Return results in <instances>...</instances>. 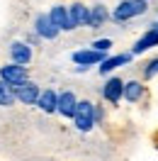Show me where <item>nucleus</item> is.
I'll return each mask as SVG.
<instances>
[{
    "label": "nucleus",
    "instance_id": "5",
    "mask_svg": "<svg viewBox=\"0 0 158 161\" xmlns=\"http://www.w3.org/2000/svg\"><path fill=\"white\" fill-rule=\"evenodd\" d=\"M153 47H158V22H153V25H151V27L134 42L131 54H134V56H141V54H146V51L153 49Z\"/></svg>",
    "mask_w": 158,
    "mask_h": 161
},
{
    "label": "nucleus",
    "instance_id": "12",
    "mask_svg": "<svg viewBox=\"0 0 158 161\" xmlns=\"http://www.w3.org/2000/svg\"><path fill=\"white\" fill-rule=\"evenodd\" d=\"M68 17L73 22V27H90V8L83 5V3H73L68 8Z\"/></svg>",
    "mask_w": 158,
    "mask_h": 161
},
{
    "label": "nucleus",
    "instance_id": "9",
    "mask_svg": "<svg viewBox=\"0 0 158 161\" xmlns=\"http://www.w3.org/2000/svg\"><path fill=\"white\" fill-rule=\"evenodd\" d=\"M15 95H17V103H22V105H37V100L41 95V88L37 83L27 80V83H22V86L15 88Z\"/></svg>",
    "mask_w": 158,
    "mask_h": 161
},
{
    "label": "nucleus",
    "instance_id": "16",
    "mask_svg": "<svg viewBox=\"0 0 158 161\" xmlns=\"http://www.w3.org/2000/svg\"><path fill=\"white\" fill-rule=\"evenodd\" d=\"M107 20H112V12L105 5H92L90 8V30H100Z\"/></svg>",
    "mask_w": 158,
    "mask_h": 161
},
{
    "label": "nucleus",
    "instance_id": "20",
    "mask_svg": "<svg viewBox=\"0 0 158 161\" xmlns=\"http://www.w3.org/2000/svg\"><path fill=\"white\" fill-rule=\"evenodd\" d=\"M105 122V110H102V105L95 103V125H102Z\"/></svg>",
    "mask_w": 158,
    "mask_h": 161
},
{
    "label": "nucleus",
    "instance_id": "7",
    "mask_svg": "<svg viewBox=\"0 0 158 161\" xmlns=\"http://www.w3.org/2000/svg\"><path fill=\"white\" fill-rule=\"evenodd\" d=\"M34 32L39 34V39H56L59 37V27H54V22L49 20V12H39L34 17Z\"/></svg>",
    "mask_w": 158,
    "mask_h": 161
},
{
    "label": "nucleus",
    "instance_id": "21",
    "mask_svg": "<svg viewBox=\"0 0 158 161\" xmlns=\"http://www.w3.org/2000/svg\"><path fill=\"white\" fill-rule=\"evenodd\" d=\"M148 3H151V0H148Z\"/></svg>",
    "mask_w": 158,
    "mask_h": 161
},
{
    "label": "nucleus",
    "instance_id": "14",
    "mask_svg": "<svg viewBox=\"0 0 158 161\" xmlns=\"http://www.w3.org/2000/svg\"><path fill=\"white\" fill-rule=\"evenodd\" d=\"M37 108L41 112H46V115H54V112H59V93L54 91V88H46V91H41L39 100H37Z\"/></svg>",
    "mask_w": 158,
    "mask_h": 161
},
{
    "label": "nucleus",
    "instance_id": "17",
    "mask_svg": "<svg viewBox=\"0 0 158 161\" xmlns=\"http://www.w3.org/2000/svg\"><path fill=\"white\" fill-rule=\"evenodd\" d=\"M17 103V95H15V88L8 86L5 80H0V108H12Z\"/></svg>",
    "mask_w": 158,
    "mask_h": 161
},
{
    "label": "nucleus",
    "instance_id": "6",
    "mask_svg": "<svg viewBox=\"0 0 158 161\" xmlns=\"http://www.w3.org/2000/svg\"><path fill=\"white\" fill-rule=\"evenodd\" d=\"M109 54H102V51H97V49H78V51H73V56L71 59L76 61L78 66H83V69H90V66H100L102 61L107 59Z\"/></svg>",
    "mask_w": 158,
    "mask_h": 161
},
{
    "label": "nucleus",
    "instance_id": "13",
    "mask_svg": "<svg viewBox=\"0 0 158 161\" xmlns=\"http://www.w3.org/2000/svg\"><path fill=\"white\" fill-rule=\"evenodd\" d=\"M10 59H12V64L27 66L32 61V47L27 42H12L10 44Z\"/></svg>",
    "mask_w": 158,
    "mask_h": 161
},
{
    "label": "nucleus",
    "instance_id": "8",
    "mask_svg": "<svg viewBox=\"0 0 158 161\" xmlns=\"http://www.w3.org/2000/svg\"><path fill=\"white\" fill-rule=\"evenodd\" d=\"M131 59H134V54H131V51H124V54L107 56V59H105V61L97 66V73H100V76H107V73H112V71L122 69V66H129V64H131Z\"/></svg>",
    "mask_w": 158,
    "mask_h": 161
},
{
    "label": "nucleus",
    "instance_id": "15",
    "mask_svg": "<svg viewBox=\"0 0 158 161\" xmlns=\"http://www.w3.org/2000/svg\"><path fill=\"white\" fill-rule=\"evenodd\" d=\"M146 93V86L141 80H124V100L127 103H139Z\"/></svg>",
    "mask_w": 158,
    "mask_h": 161
},
{
    "label": "nucleus",
    "instance_id": "1",
    "mask_svg": "<svg viewBox=\"0 0 158 161\" xmlns=\"http://www.w3.org/2000/svg\"><path fill=\"white\" fill-rule=\"evenodd\" d=\"M146 10H148V0H122L117 8L112 10V20L117 25H124V22L144 15Z\"/></svg>",
    "mask_w": 158,
    "mask_h": 161
},
{
    "label": "nucleus",
    "instance_id": "10",
    "mask_svg": "<svg viewBox=\"0 0 158 161\" xmlns=\"http://www.w3.org/2000/svg\"><path fill=\"white\" fill-rule=\"evenodd\" d=\"M49 20L54 22V27H59L61 32H73V22L68 17V8H63V5H54L49 10Z\"/></svg>",
    "mask_w": 158,
    "mask_h": 161
},
{
    "label": "nucleus",
    "instance_id": "11",
    "mask_svg": "<svg viewBox=\"0 0 158 161\" xmlns=\"http://www.w3.org/2000/svg\"><path fill=\"white\" fill-rule=\"evenodd\" d=\"M76 108H78V98H76V93H73V91H63V93H59V115H61V117L73 120Z\"/></svg>",
    "mask_w": 158,
    "mask_h": 161
},
{
    "label": "nucleus",
    "instance_id": "4",
    "mask_svg": "<svg viewBox=\"0 0 158 161\" xmlns=\"http://www.w3.org/2000/svg\"><path fill=\"white\" fill-rule=\"evenodd\" d=\"M102 98L109 103V105H119L124 100V80L119 76H109L102 86Z\"/></svg>",
    "mask_w": 158,
    "mask_h": 161
},
{
    "label": "nucleus",
    "instance_id": "3",
    "mask_svg": "<svg viewBox=\"0 0 158 161\" xmlns=\"http://www.w3.org/2000/svg\"><path fill=\"white\" fill-rule=\"evenodd\" d=\"M0 80H5L12 88L27 83V80H29L27 66H20V64H5V66H0Z\"/></svg>",
    "mask_w": 158,
    "mask_h": 161
},
{
    "label": "nucleus",
    "instance_id": "19",
    "mask_svg": "<svg viewBox=\"0 0 158 161\" xmlns=\"http://www.w3.org/2000/svg\"><path fill=\"white\" fill-rule=\"evenodd\" d=\"M90 47L97 49V51H102V54H109V49H112V39H95Z\"/></svg>",
    "mask_w": 158,
    "mask_h": 161
},
{
    "label": "nucleus",
    "instance_id": "2",
    "mask_svg": "<svg viewBox=\"0 0 158 161\" xmlns=\"http://www.w3.org/2000/svg\"><path fill=\"white\" fill-rule=\"evenodd\" d=\"M73 125L80 132H90L95 127V103L90 100H78L76 115H73Z\"/></svg>",
    "mask_w": 158,
    "mask_h": 161
},
{
    "label": "nucleus",
    "instance_id": "18",
    "mask_svg": "<svg viewBox=\"0 0 158 161\" xmlns=\"http://www.w3.org/2000/svg\"><path fill=\"white\" fill-rule=\"evenodd\" d=\"M156 76H158V59H151L146 66H144V78L151 80V78H156Z\"/></svg>",
    "mask_w": 158,
    "mask_h": 161
}]
</instances>
